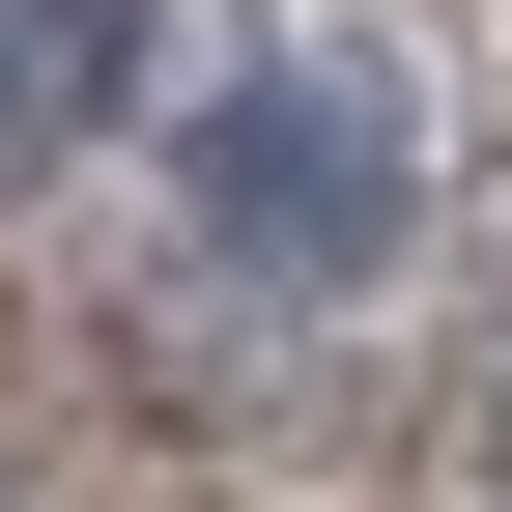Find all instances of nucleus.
<instances>
[{"label":"nucleus","mask_w":512,"mask_h":512,"mask_svg":"<svg viewBox=\"0 0 512 512\" xmlns=\"http://www.w3.org/2000/svg\"><path fill=\"white\" fill-rule=\"evenodd\" d=\"M171 228H200V285L256 313H342V285H399L427 256V86L370 29H256L171 86Z\"/></svg>","instance_id":"obj_1"},{"label":"nucleus","mask_w":512,"mask_h":512,"mask_svg":"<svg viewBox=\"0 0 512 512\" xmlns=\"http://www.w3.org/2000/svg\"><path fill=\"white\" fill-rule=\"evenodd\" d=\"M171 57H200V0H0V171H86L114 114L171 143Z\"/></svg>","instance_id":"obj_2"}]
</instances>
